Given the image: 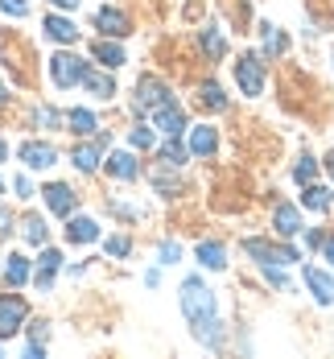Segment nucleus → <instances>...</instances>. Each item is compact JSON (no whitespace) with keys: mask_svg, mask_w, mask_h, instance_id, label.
I'll list each match as a JSON object with an SVG mask.
<instances>
[{"mask_svg":"<svg viewBox=\"0 0 334 359\" xmlns=\"http://www.w3.org/2000/svg\"><path fill=\"white\" fill-rule=\"evenodd\" d=\"M264 277H268V285H277V289H289V277L281 273V264H264Z\"/></svg>","mask_w":334,"mask_h":359,"instance_id":"obj_33","label":"nucleus"},{"mask_svg":"<svg viewBox=\"0 0 334 359\" xmlns=\"http://www.w3.org/2000/svg\"><path fill=\"white\" fill-rule=\"evenodd\" d=\"M153 186L165 194V198H174L178 194V178H165V174H153Z\"/></svg>","mask_w":334,"mask_h":359,"instance_id":"obj_35","label":"nucleus"},{"mask_svg":"<svg viewBox=\"0 0 334 359\" xmlns=\"http://www.w3.org/2000/svg\"><path fill=\"white\" fill-rule=\"evenodd\" d=\"M322 256L334 264V236H330V240H322Z\"/></svg>","mask_w":334,"mask_h":359,"instance_id":"obj_41","label":"nucleus"},{"mask_svg":"<svg viewBox=\"0 0 334 359\" xmlns=\"http://www.w3.org/2000/svg\"><path fill=\"white\" fill-rule=\"evenodd\" d=\"M41 194H46V207H50L54 215H71L74 211V190L67 182H54V186H46Z\"/></svg>","mask_w":334,"mask_h":359,"instance_id":"obj_10","label":"nucleus"},{"mask_svg":"<svg viewBox=\"0 0 334 359\" xmlns=\"http://www.w3.org/2000/svg\"><path fill=\"white\" fill-rule=\"evenodd\" d=\"M202 108H211V111H223V108H227V95H223L219 83H202Z\"/></svg>","mask_w":334,"mask_h":359,"instance_id":"obj_27","label":"nucleus"},{"mask_svg":"<svg viewBox=\"0 0 334 359\" xmlns=\"http://www.w3.org/2000/svg\"><path fill=\"white\" fill-rule=\"evenodd\" d=\"M21 161H25L29 170H50V165L58 161V153H54L50 144H41V141H25L21 144Z\"/></svg>","mask_w":334,"mask_h":359,"instance_id":"obj_9","label":"nucleus"},{"mask_svg":"<svg viewBox=\"0 0 334 359\" xmlns=\"http://www.w3.org/2000/svg\"><path fill=\"white\" fill-rule=\"evenodd\" d=\"M67 240H71V244H91V240H99L95 219H87V215L71 219V223H67Z\"/></svg>","mask_w":334,"mask_h":359,"instance_id":"obj_15","label":"nucleus"},{"mask_svg":"<svg viewBox=\"0 0 334 359\" xmlns=\"http://www.w3.org/2000/svg\"><path fill=\"white\" fill-rule=\"evenodd\" d=\"M215 149H219V133H215L211 124L190 128V153H194V157H211Z\"/></svg>","mask_w":334,"mask_h":359,"instance_id":"obj_12","label":"nucleus"},{"mask_svg":"<svg viewBox=\"0 0 334 359\" xmlns=\"http://www.w3.org/2000/svg\"><path fill=\"white\" fill-rule=\"evenodd\" d=\"M95 58H99V67H108V71L124 67V50L111 46V41H95Z\"/></svg>","mask_w":334,"mask_h":359,"instance_id":"obj_23","label":"nucleus"},{"mask_svg":"<svg viewBox=\"0 0 334 359\" xmlns=\"http://www.w3.org/2000/svg\"><path fill=\"white\" fill-rule=\"evenodd\" d=\"M0 194H4V182H0Z\"/></svg>","mask_w":334,"mask_h":359,"instance_id":"obj_46","label":"nucleus"},{"mask_svg":"<svg viewBox=\"0 0 334 359\" xmlns=\"http://www.w3.org/2000/svg\"><path fill=\"white\" fill-rule=\"evenodd\" d=\"M83 71H87V62L78 58V54H54L50 58V79L58 83V87H74V83H83Z\"/></svg>","mask_w":334,"mask_h":359,"instance_id":"obj_2","label":"nucleus"},{"mask_svg":"<svg viewBox=\"0 0 334 359\" xmlns=\"http://www.w3.org/2000/svg\"><path fill=\"white\" fill-rule=\"evenodd\" d=\"M178 260H182V244L165 240V244H161V264H178Z\"/></svg>","mask_w":334,"mask_h":359,"instance_id":"obj_34","label":"nucleus"},{"mask_svg":"<svg viewBox=\"0 0 334 359\" xmlns=\"http://www.w3.org/2000/svg\"><path fill=\"white\" fill-rule=\"evenodd\" d=\"M21 227H25V240H29V244H46V219L41 215H25Z\"/></svg>","mask_w":334,"mask_h":359,"instance_id":"obj_29","label":"nucleus"},{"mask_svg":"<svg viewBox=\"0 0 334 359\" xmlns=\"http://www.w3.org/2000/svg\"><path fill=\"white\" fill-rule=\"evenodd\" d=\"M235 83H239L244 95H260L264 91V62H260L256 54H244L235 62Z\"/></svg>","mask_w":334,"mask_h":359,"instance_id":"obj_3","label":"nucleus"},{"mask_svg":"<svg viewBox=\"0 0 334 359\" xmlns=\"http://www.w3.org/2000/svg\"><path fill=\"white\" fill-rule=\"evenodd\" d=\"M58 264H62V252L58 248H46L41 252V256H37V289H41V293H46V289L54 285V277H58Z\"/></svg>","mask_w":334,"mask_h":359,"instance_id":"obj_11","label":"nucleus"},{"mask_svg":"<svg viewBox=\"0 0 334 359\" xmlns=\"http://www.w3.org/2000/svg\"><path fill=\"white\" fill-rule=\"evenodd\" d=\"M95 25H99L108 37H128L132 34V29H128V17H124L120 8H99V13H95Z\"/></svg>","mask_w":334,"mask_h":359,"instance_id":"obj_13","label":"nucleus"},{"mask_svg":"<svg viewBox=\"0 0 334 359\" xmlns=\"http://www.w3.org/2000/svg\"><path fill=\"white\" fill-rule=\"evenodd\" d=\"M128 141H132V149H153V128H145V124H137V128L128 133Z\"/></svg>","mask_w":334,"mask_h":359,"instance_id":"obj_31","label":"nucleus"},{"mask_svg":"<svg viewBox=\"0 0 334 359\" xmlns=\"http://www.w3.org/2000/svg\"><path fill=\"white\" fill-rule=\"evenodd\" d=\"M46 37H50V41L71 46V41H78V29H74L67 17H46Z\"/></svg>","mask_w":334,"mask_h":359,"instance_id":"obj_17","label":"nucleus"},{"mask_svg":"<svg viewBox=\"0 0 334 359\" xmlns=\"http://www.w3.org/2000/svg\"><path fill=\"white\" fill-rule=\"evenodd\" d=\"M161 161H165V165H174V170L186 161V149H182V141H178V137H169V141L161 144Z\"/></svg>","mask_w":334,"mask_h":359,"instance_id":"obj_28","label":"nucleus"},{"mask_svg":"<svg viewBox=\"0 0 334 359\" xmlns=\"http://www.w3.org/2000/svg\"><path fill=\"white\" fill-rule=\"evenodd\" d=\"M25 302L21 297H0V339L4 334H13V330H21V323H25Z\"/></svg>","mask_w":334,"mask_h":359,"instance_id":"obj_7","label":"nucleus"},{"mask_svg":"<svg viewBox=\"0 0 334 359\" xmlns=\"http://www.w3.org/2000/svg\"><path fill=\"white\" fill-rule=\"evenodd\" d=\"M108 174L120 182H132L137 178V157L132 153H111L108 157Z\"/></svg>","mask_w":334,"mask_h":359,"instance_id":"obj_19","label":"nucleus"},{"mask_svg":"<svg viewBox=\"0 0 334 359\" xmlns=\"http://www.w3.org/2000/svg\"><path fill=\"white\" fill-rule=\"evenodd\" d=\"M198 41H202V50H207L211 58H223V54H227V37H223L215 25H211V29H202V34H198Z\"/></svg>","mask_w":334,"mask_h":359,"instance_id":"obj_24","label":"nucleus"},{"mask_svg":"<svg viewBox=\"0 0 334 359\" xmlns=\"http://www.w3.org/2000/svg\"><path fill=\"white\" fill-rule=\"evenodd\" d=\"M182 314L194 326V339L207 347H223V326L215 318V293L202 285L198 277H186L182 285Z\"/></svg>","mask_w":334,"mask_h":359,"instance_id":"obj_1","label":"nucleus"},{"mask_svg":"<svg viewBox=\"0 0 334 359\" xmlns=\"http://www.w3.org/2000/svg\"><path fill=\"white\" fill-rule=\"evenodd\" d=\"M25 355H29V359H41V355H46V347H41V343H37V339H34V343L25 347Z\"/></svg>","mask_w":334,"mask_h":359,"instance_id":"obj_40","label":"nucleus"},{"mask_svg":"<svg viewBox=\"0 0 334 359\" xmlns=\"http://www.w3.org/2000/svg\"><path fill=\"white\" fill-rule=\"evenodd\" d=\"M301 203L309 207V211H330V203H334V194L326 190V186H305V194H301Z\"/></svg>","mask_w":334,"mask_h":359,"instance_id":"obj_22","label":"nucleus"},{"mask_svg":"<svg viewBox=\"0 0 334 359\" xmlns=\"http://www.w3.org/2000/svg\"><path fill=\"white\" fill-rule=\"evenodd\" d=\"M272 223H277V236H297V231H301V215H297V207H289V203L277 207Z\"/></svg>","mask_w":334,"mask_h":359,"instance_id":"obj_20","label":"nucleus"},{"mask_svg":"<svg viewBox=\"0 0 334 359\" xmlns=\"http://www.w3.org/2000/svg\"><path fill=\"white\" fill-rule=\"evenodd\" d=\"M29 334H34L37 343H41V339H46V334H50V330H46V323H29Z\"/></svg>","mask_w":334,"mask_h":359,"instance_id":"obj_39","label":"nucleus"},{"mask_svg":"<svg viewBox=\"0 0 334 359\" xmlns=\"http://www.w3.org/2000/svg\"><path fill=\"white\" fill-rule=\"evenodd\" d=\"M326 170H330V178H334V153H326Z\"/></svg>","mask_w":334,"mask_h":359,"instance_id":"obj_43","label":"nucleus"},{"mask_svg":"<svg viewBox=\"0 0 334 359\" xmlns=\"http://www.w3.org/2000/svg\"><path fill=\"white\" fill-rule=\"evenodd\" d=\"M13 190H17V198H34V186H29V178H13Z\"/></svg>","mask_w":334,"mask_h":359,"instance_id":"obj_38","label":"nucleus"},{"mask_svg":"<svg viewBox=\"0 0 334 359\" xmlns=\"http://www.w3.org/2000/svg\"><path fill=\"white\" fill-rule=\"evenodd\" d=\"M4 281H8V285H25V281H29V260H25L21 252L8 256V264H4Z\"/></svg>","mask_w":334,"mask_h":359,"instance_id":"obj_21","label":"nucleus"},{"mask_svg":"<svg viewBox=\"0 0 334 359\" xmlns=\"http://www.w3.org/2000/svg\"><path fill=\"white\" fill-rule=\"evenodd\" d=\"M293 178L301 182V186H309V182L318 178V161H314V157H301V161H297V170H293Z\"/></svg>","mask_w":334,"mask_h":359,"instance_id":"obj_30","label":"nucleus"},{"mask_svg":"<svg viewBox=\"0 0 334 359\" xmlns=\"http://www.w3.org/2000/svg\"><path fill=\"white\" fill-rule=\"evenodd\" d=\"M244 252L256 256L260 264H293L297 260V248H277L268 240H244Z\"/></svg>","mask_w":334,"mask_h":359,"instance_id":"obj_4","label":"nucleus"},{"mask_svg":"<svg viewBox=\"0 0 334 359\" xmlns=\"http://www.w3.org/2000/svg\"><path fill=\"white\" fill-rule=\"evenodd\" d=\"M260 37H264V54H285V46H289L285 34H281L277 25H268V21L260 25Z\"/></svg>","mask_w":334,"mask_h":359,"instance_id":"obj_25","label":"nucleus"},{"mask_svg":"<svg viewBox=\"0 0 334 359\" xmlns=\"http://www.w3.org/2000/svg\"><path fill=\"white\" fill-rule=\"evenodd\" d=\"M83 87H87V91H91L95 100H111V95H116V83H111V74L91 71V67L83 71Z\"/></svg>","mask_w":334,"mask_h":359,"instance_id":"obj_14","label":"nucleus"},{"mask_svg":"<svg viewBox=\"0 0 334 359\" xmlns=\"http://www.w3.org/2000/svg\"><path fill=\"white\" fill-rule=\"evenodd\" d=\"M4 157H8V149H4V144H0V161H4Z\"/></svg>","mask_w":334,"mask_h":359,"instance_id":"obj_45","label":"nucleus"},{"mask_svg":"<svg viewBox=\"0 0 334 359\" xmlns=\"http://www.w3.org/2000/svg\"><path fill=\"white\" fill-rule=\"evenodd\" d=\"M104 149H108V137H99V141H91V144H78V149L71 153L74 170H78V174H91V170H99V157H104Z\"/></svg>","mask_w":334,"mask_h":359,"instance_id":"obj_8","label":"nucleus"},{"mask_svg":"<svg viewBox=\"0 0 334 359\" xmlns=\"http://www.w3.org/2000/svg\"><path fill=\"white\" fill-rule=\"evenodd\" d=\"M0 13H13V17H25V13H29V4H25V0H0Z\"/></svg>","mask_w":334,"mask_h":359,"instance_id":"obj_37","label":"nucleus"},{"mask_svg":"<svg viewBox=\"0 0 334 359\" xmlns=\"http://www.w3.org/2000/svg\"><path fill=\"white\" fill-rule=\"evenodd\" d=\"M58 8H78V0H54Z\"/></svg>","mask_w":334,"mask_h":359,"instance_id":"obj_42","label":"nucleus"},{"mask_svg":"<svg viewBox=\"0 0 334 359\" xmlns=\"http://www.w3.org/2000/svg\"><path fill=\"white\" fill-rule=\"evenodd\" d=\"M104 252H108V256H128L132 244H128V236H111L108 244H104Z\"/></svg>","mask_w":334,"mask_h":359,"instance_id":"obj_32","label":"nucleus"},{"mask_svg":"<svg viewBox=\"0 0 334 359\" xmlns=\"http://www.w3.org/2000/svg\"><path fill=\"white\" fill-rule=\"evenodd\" d=\"M58 120H62V116L54 108H37V124H41V128H58Z\"/></svg>","mask_w":334,"mask_h":359,"instance_id":"obj_36","label":"nucleus"},{"mask_svg":"<svg viewBox=\"0 0 334 359\" xmlns=\"http://www.w3.org/2000/svg\"><path fill=\"white\" fill-rule=\"evenodd\" d=\"M198 264L202 269H227V248L215 244V240H202L198 244Z\"/></svg>","mask_w":334,"mask_h":359,"instance_id":"obj_18","label":"nucleus"},{"mask_svg":"<svg viewBox=\"0 0 334 359\" xmlns=\"http://www.w3.org/2000/svg\"><path fill=\"white\" fill-rule=\"evenodd\" d=\"M4 100H8V91H4V83H0V104H4Z\"/></svg>","mask_w":334,"mask_h":359,"instance_id":"obj_44","label":"nucleus"},{"mask_svg":"<svg viewBox=\"0 0 334 359\" xmlns=\"http://www.w3.org/2000/svg\"><path fill=\"white\" fill-rule=\"evenodd\" d=\"M153 128H161L165 137H178L186 128V111L174 104V100H165L161 108H153Z\"/></svg>","mask_w":334,"mask_h":359,"instance_id":"obj_6","label":"nucleus"},{"mask_svg":"<svg viewBox=\"0 0 334 359\" xmlns=\"http://www.w3.org/2000/svg\"><path fill=\"white\" fill-rule=\"evenodd\" d=\"M165 100H169V87H165L161 79H153V74H148V79L137 83V104H132V108H137V111H153V108H161Z\"/></svg>","mask_w":334,"mask_h":359,"instance_id":"obj_5","label":"nucleus"},{"mask_svg":"<svg viewBox=\"0 0 334 359\" xmlns=\"http://www.w3.org/2000/svg\"><path fill=\"white\" fill-rule=\"evenodd\" d=\"M67 124H71V133H78V137H91V133H95V116L83 111V108L67 111Z\"/></svg>","mask_w":334,"mask_h":359,"instance_id":"obj_26","label":"nucleus"},{"mask_svg":"<svg viewBox=\"0 0 334 359\" xmlns=\"http://www.w3.org/2000/svg\"><path fill=\"white\" fill-rule=\"evenodd\" d=\"M305 285L314 289V297H318L322 306H330L334 302V281L322 273V269H305Z\"/></svg>","mask_w":334,"mask_h":359,"instance_id":"obj_16","label":"nucleus"}]
</instances>
